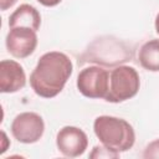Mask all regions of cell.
I'll use <instances>...</instances> for the list:
<instances>
[{
  "label": "cell",
  "mask_w": 159,
  "mask_h": 159,
  "mask_svg": "<svg viewBox=\"0 0 159 159\" xmlns=\"http://www.w3.org/2000/svg\"><path fill=\"white\" fill-rule=\"evenodd\" d=\"M72 68L70 57L63 52H46L30 75L31 88L40 97L52 98L63 89L72 75Z\"/></svg>",
  "instance_id": "cell-1"
},
{
  "label": "cell",
  "mask_w": 159,
  "mask_h": 159,
  "mask_svg": "<svg viewBox=\"0 0 159 159\" xmlns=\"http://www.w3.org/2000/svg\"><path fill=\"white\" fill-rule=\"evenodd\" d=\"M134 50L124 41L113 36H102L88 45L86 51L78 57V65L98 63L106 67H117L130 61Z\"/></svg>",
  "instance_id": "cell-2"
},
{
  "label": "cell",
  "mask_w": 159,
  "mask_h": 159,
  "mask_svg": "<svg viewBox=\"0 0 159 159\" xmlns=\"http://www.w3.org/2000/svg\"><path fill=\"white\" fill-rule=\"evenodd\" d=\"M93 130L103 145L118 153L129 150L135 142L133 127L122 118L99 116L94 119Z\"/></svg>",
  "instance_id": "cell-3"
},
{
  "label": "cell",
  "mask_w": 159,
  "mask_h": 159,
  "mask_svg": "<svg viewBox=\"0 0 159 159\" xmlns=\"http://www.w3.org/2000/svg\"><path fill=\"white\" fill-rule=\"evenodd\" d=\"M140 87V78L132 66L119 65L109 73V87L104 97L107 102L119 103L134 97Z\"/></svg>",
  "instance_id": "cell-4"
},
{
  "label": "cell",
  "mask_w": 159,
  "mask_h": 159,
  "mask_svg": "<svg viewBox=\"0 0 159 159\" xmlns=\"http://www.w3.org/2000/svg\"><path fill=\"white\" fill-rule=\"evenodd\" d=\"M109 87V72L101 66L83 68L77 76V88L87 98H104Z\"/></svg>",
  "instance_id": "cell-5"
},
{
  "label": "cell",
  "mask_w": 159,
  "mask_h": 159,
  "mask_svg": "<svg viewBox=\"0 0 159 159\" xmlns=\"http://www.w3.org/2000/svg\"><path fill=\"white\" fill-rule=\"evenodd\" d=\"M45 132V123L40 114L34 112H24L17 114L11 123V133L14 138L25 144L36 143Z\"/></svg>",
  "instance_id": "cell-6"
},
{
  "label": "cell",
  "mask_w": 159,
  "mask_h": 159,
  "mask_svg": "<svg viewBox=\"0 0 159 159\" xmlns=\"http://www.w3.org/2000/svg\"><path fill=\"white\" fill-rule=\"evenodd\" d=\"M37 46L36 31L30 27L17 26L11 27L6 35V48L17 58H25L30 56Z\"/></svg>",
  "instance_id": "cell-7"
},
{
  "label": "cell",
  "mask_w": 159,
  "mask_h": 159,
  "mask_svg": "<svg viewBox=\"0 0 159 159\" xmlns=\"http://www.w3.org/2000/svg\"><path fill=\"white\" fill-rule=\"evenodd\" d=\"M56 145L65 157L76 158L86 152L88 138L82 129L72 125H66L58 130L56 135Z\"/></svg>",
  "instance_id": "cell-8"
},
{
  "label": "cell",
  "mask_w": 159,
  "mask_h": 159,
  "mask_svg": "<svg viewBox=\"0 0 159 159\" xmlns=\"http://www.w3.org/2000/svg\"><path fill=\"white\" fill-rule=\"evenodd\" d=\"M26 75L20 63L14 60H2L0 62V91L2 93H14L24 88Z\"/></svg>",
  "instance_id": "cell-9"
},
{
  "label": "cell",
  "mask_w": 159,
  "mask_h": 159,
  "mask_svg": "<svg viewBox=\"0 0 159 159\" xmlns=\"http://www.w3.org/2000/svg\"><path fill=\"white\" fill-rule=\"evenodd\" d=\"M41 25V16L36 7L30 4L20 5L9 17V27H30L35 31L40 29Z\"/></svg>",
  "instance_id": "cell-10"
},
{
  "label": "cell",
  "mask_w": 159,
  "mask_h": 159,
  "mask_svg": "<svg viewBox=\"0 0 159 159\" xmlns=\"http://www.w3.org/2000/svg\"><path fill=\"white\" fill-rule=\"evenodd\" d=\"M138 60L143 68L152 72H158L159 71V40L153 39L147 41L139 48Z\"/></svg>",
  "instance_id": "cell-11"
},
{
  "label": "cell",
  "mask_w": 159,
  "mask_h": 159,
  "mask_svg": "<svg viewBox=\"0 0 159 159\" xmlns=\"http://www.w3.org/2000/svg\"><path fill=\"white\" fill-rule=\"evenodd\" d=\"M89 157L91 158H98V159H102V158L111 159V158H118L119 157V153L116 152V150H112V149L107 148L106 145H96L93 148V150L91 152Z\"/></svg>",
  "instance_id": "cell-12"
},
{
  "label": "cell",
  "mask_w": 159,
  "mask_h": 159,
  "mask_svg": "<svg viewBox=\"0 0 159 159\" xmlns=\"http://www.w3.org/2000/svg\"><path fill=\"white\" fill-rule=\"evenodd\" d=\"M143 158L145 159H152V158H159V139L153 140L152 143H149L144 152H143Z\"/></svg>",
  "instance_id": "cell-13"
},
{
  "label": "cell",
  "mask_w": 159,
  "mask_h": 159,
  "mask_svg": "<svg viewBox=\"0 0 159 159\" xmlns=\"http://www.w3.org/2000/svg\"><path fill=\"white\" fill-rule=\"evenodd\" d=\"M17 0H0V9L1 10H7L9 7H11Z\"/></svg>",
  "instance_id": "cell-14"
},
{
  "label": "cell",
  "mask_w": 159,
  "mask_h": 159,
  "mask_svg": "<svg viewBox=\"0 0 159 159\" xmlns=\"http://www.w3.org/2000/svg\"><path fill=\"white\" fill-rule=\"evenodd\" d=\"M41 5H43V6H56V5H58L62 0H37Z\"/></svg>",
  "instance_id": "cell-15"
},
{
  "label": "cell",
  "mask_w": 159,
  "mask_h": 159,
  "mask_svg": "<svg viewBox=\"0 0 159 159\" xmlns=\"http://www.w3.org/2000/svg\"><path fill=\"white\" fill-rule=\"evenodd\" d=\"M155 31H157V34L159 35V14H158L157 17H155Z\"/></svg>",
  "instance_id": "cell-16"
}]
</instances>
